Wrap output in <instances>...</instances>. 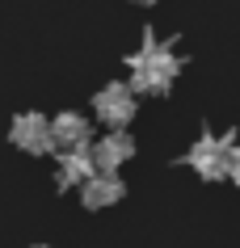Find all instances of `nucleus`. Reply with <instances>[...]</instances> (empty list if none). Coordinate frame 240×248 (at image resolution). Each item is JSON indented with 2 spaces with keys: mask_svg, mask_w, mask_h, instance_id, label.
<instances>
[{
  "mask_svg": "<svg viewBox=\"0 0 240 248\" xmlns=\"http://www.w3.org/2000/svg\"><path fill=\"white\" fill-rule=\"evenodd\" d=\"M127 67H131V89L135 93H147V97H160V93L173 89L177 72H181V55H173V46L169 42H160L147 34L144 46L127 59Z\"/></svg>",
  "mask_w": 240,
  "mask_h": 248,
  "instance_id": "nucleus-1",
  "label": "nucleus"
},
{
  "mask_svg": "<svg viewBox=\"0 0 240 248\" xmlns=\"http://www.w3.org/2000/svg\"><path fill=\"white\" fill-rule=\"evenodd\" d=\"M232 139H219V135H202L198 143L186 152V164L198 177H207V181H219V177H227L232 172Z\"/></svg>",
  "mask_w": 240,
  "mask_h": 248,
  "instance_id": "nucleus-2",
  "label": "nucleus"
},
{
  "mask_svg": "<svg viewBox=\"0 0 240 248\" xmlns=\"http://www.w3.org/2000/svg\"><path fill=\"white\" fill-rule=\"evenodd\" d=\"M127 185L118 181V172H93L89 181L80 185V202L89 210H106V206H118Z\"/></svg>",
  "mask_w": 240,
  "mask_h": 248,
  "instance_id": "nucleus-7",
  "label": "nucleus"
},
{
  "mask_svg": "<svg viewBox=\"0 0 240 248\" xmlns=\"http://www.w3.org/2000/svg\"><path fill=\"white\" fill-rule=\"evenodd\" d=\"M89 147H93V126L84 114L64 109V114L51 118V152L67 156V152H89Z\"/></svg>",
  "mask_w": 240,
  "mask_h": 248,
  "instance_id": "nucleus-4",
  "label": "nucleus"
},
{
  "mask_svg": "<svg viewBox=\"0 0 240 248\" xmlns=\"http://www.w3.org/2000/svg\"><path fill=\"white\" fill-rule=\"evenodd\" d=\"M127 4H139V9H147V4H156V0H127Z\"/></svg>",
  "mask_w": 240,
  "mask_h": 248,
  "instance_id": "nucleus-10",
  "label": "nucleus"
},
{
  "mask_svg": "<svg viewBox=\"0 0 240 248\" xmlns=\"http://www.w3.org/2000/svg\"><path fill=\"white\" fill-rule=\"evenodd\" d=\"M93 172H97V164H93V156H89V152H67V156H59L55 181H59V189H72V185L80 189Z\"/></svg>",
  "mask_w": 240,
  "mask_h": 248,
  "instance_id": "nucleus-8",
  "label": "nucleus"
},
{
  "mask_svg": "<svg viewBox=\"0 0 240 248\" xmlns=\"http://www.w3.org/2000/svg\"><path fill=\"white\" fill-rule=\"evenodd\" d=\"M93 114L106 122V126H127L135 114H139V97H135L131 84H106V89L93 97Z\"/></svg>",
  "mask_w": 240,
  "mask_h": 248,
  "instance_id": "nucleus-3",
  "label": "nucleus"
},
{
  "mask_svg": "<svg viewBox=\"0 0 240 248\" xmlns=\"http://www.w3.org/2000/svg\"><path fill=\"white\" fill-rule=\"evenodd\" d=\"M9 139H13V147H21L30 156H47L51 152V118H42L38 109L17 114L13 126H9Z\"/></svg>",
  "mask_w": 240,
  "mask_h": 248,
  "instance_id": "nucleus-5",
  "label": "nucleus"
},
{
  "mask_svg": "<svg viewBox=\"0 0 240 248\" xmlns=\"http://www.w3.org/2000/svg\"><path fill=\"white\" fill-rule=\"evenodd\" d=\"M89 156H93L97 172H118L127 160L135 156V139L127 131H110L106 139H93V147H89Z\"/></svg>",
  "mask_w": 240,
  "mask_h": 248,
  "instance_id": "nucleus-6",
  "label": "nucleus"
},
{
  "mask_svg": "<svg viewBox=\"0 0 240 248\" xmlns=\"http://www.w3.org/2000/svg\"><path fill=\"white\" fill-rule=\"evenodd\" d=\"M227 177L240 185V147H232V172H227Z\"/></svg>",
  "mask_w": 240,
  "mask_h": 248,
  "instance_id": "nucleus-9",
  "label": "nucleus"
},
{
  "mask_svg": "<svg viewBox=\"0 0 240 248\" xmlns=\"http://www.w3.org/2000/svg\"><path fill=\"white\" fill-rule=\"evenodd\" d=\"M38 248H51V244H38Z\"/></svg>",
  "mask_w": 240,
  "mask_h": 248,
  "instance_id": "nucleus-11",
  "label": "nucleus"
}]
</instances>
